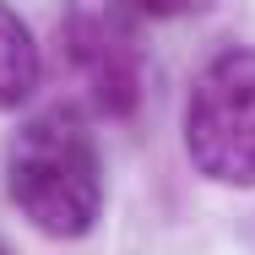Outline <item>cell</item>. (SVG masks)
<instances>
[{
  "label": "cell",
  "instance_id": "cell-1",
  "mask_svg": "<svg viewBox=\"0 0 255 255\" xmlns=\"http://www.w3.org/2000/svg\"><path fill=\"white\" fill-rule=\"evenodd\" d=\"M5 196L44 239H87L103 217V157L76 103L27 114L5 141Z\"/></svg>",
  "mask_w": 255,
  "mask_h": 255
},
{
  "label": "cell",
  "instance_id": "cell-4",
  "mask_svg": "<svg viewBox=\"0 0 255 255\" xmlns=\"http://www.w3.org/2000/svg\"><path fill=\"white\" fill-rule=\"evenodd\" d=\"M38 82H44V49L22 22V11L0 0V114H16L22 103H33Z\"/></svg>",
  "mask_w": 255,
  "mask_h": 255
},
{
  "label": "cell",
  "instance_id": "cell-5",
  "mask_svg": "<svg viewBox=\"0 0 255 255\" xmlns=\"http://www.w3.org/2000/svg\"><path fill=\"white\" fill-rule=\"evenodd\" d=\"M136 16L147 22H174V16H190V11H206V0H125Z\"/></svg>",
  "mask_w": 255,
  "mask_h": 255
},
{
  "label": "cell",
  "instance_id": "cell-3",
  "mask_svg": "<svg viewBox=\"0 0 255 255\" xmlns=\"http://www.w3.org/2000/svg\"><path fill=\"white\" fill-rule=\"evenodd\" d=\"M125 0H65L60 49L76 76L82 103L103 120H130L147 98V49Z\"/></svg>",
  "mask_w": 255,
  "mask_h": 255
},
{
  "label": "cell",
  "instance_id": "cell-2",
  "mask_svg": "<svg viewBox=\"0 0 255 255\" xmlns=\"http://www.w3.org/2000/svg\"><path fill=\"white\" fill-rule=\"evenodd\" d=\"M179 136L201 179L223 190H255V44L217 49L190 76Z\"/></svg>",
  "mask_w": 255,
  "mask_h": 255
}]
</instances>
